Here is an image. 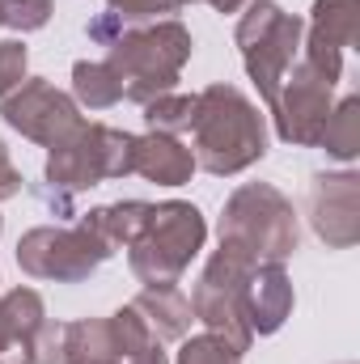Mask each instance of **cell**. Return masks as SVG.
<instances>
[{
  "label": "cell",
  "instance_id": "cell-2",
  "mask_svg": "<svg viewBox=\"0 0 360 364\" xmlns=\"http://www.w3.org/2000/svg\"><path fill=\"white\" fill-rule=\"evenodd\" d=\"M191 51H195L191 30L179 17H166L149 26H123V34L106 47V64L115 68L123 97L144 106L162 93H174Z\"/></svg>",
  "mask_w": 360,
  "mask_h": 364
},
{
  "label": "cell",
  "instance_id": "cell-12",
  "mask_svg": "<svg viewBox=\"0 0 360 364\" xmlns=\"http://www.w3.org/2000/svg\"><path fill=\"white\" fill-rule=\"evenodd\" d=\"M292 279L284 272V263H259L255 272L246 275L242 288V305H246V322L259 335H275L288 318H292Z\"/></svg>",
  "mask_w": 360,
  "mask_h": 364
},
{
  "label": "cell",
  "instance_id": "cell-33",
  "mask_svg": "<svg viewBox=\"0 0 360 364\" xmlns=\"http://www.w3.org/2000/svg\"><path fill=\"white\" fill-rule=\"evenodd\" d=\"M0 26H4V17H0Z\"/></svg>",
  "mask_w": 360,
  "mask_h": 364
},
{
  "label": "cell",
  "instance_id": "cell-29",
  "mask_svg": "<svg viewBox=\"0 0 360 364\" xmlns=\"http://www.w3.org/2000/svg\"><path fill=\"white\" fill-rule=\"evenodd\" d=\"M21 170L9 161V149H4V140H0V203L4 199H13V195H21Z\"/></svg>",
  "mask_w": 360,
  "mask_h": 364
},
{
  "label": "cell",
  "instance_id": "cell-14",
  "mask_svg": "<svg viewBox=\"0 0 360 364\" xmlns=\"http://www.w3.org/2000/svg\"><path fill=\"white\" fill-rule=\"evenodd\" d=\"M149 216H153V203H144V199H119V203L90 208L85 216H77V225L90 233L93 242H102L110 250V259H115L119 250H127L144 233Z\"/></svg>",
  "mask_w": 360,
  "mask_h": 364
},
{
  "label": "cell",
  "instance_id": "cell-21",
  "mask_svg": "<svg viewBox=\"0 0 360 364\" xmlns=\"http://www.w3.org/2000/svg\"><path fill=\"white\" fill-rule=\"evenodd\" d=\"M305 34L331 43V47H352L356 43V0H314Z\"/></svg>",
  "mask_w": 360,
  "mask_h": 364
},
{
  "label": "cell",
  "instance_id": "cell-22",
  "mask_svg": "<svg viewBox=\"0 0 360 364\" xmlns=\"http://www.w3.org/2000/svg\"><path fill=\"white\" fill-rule=\"evenodd\" d=\"M191 110H195V93H162V97L144 102V123H149V132L182 136L191 127Z\"/></svg>",
  "mask_w": 360,
  "mask_h": 364
},
{
  "label": "cell",
  "instance_id": "cell-25",
  "mask_svg": "<svg viewBox=\"0 0 360 364\" xmlns=\"http://www.w3.org/2000/svg\"><path fill=\"white\" fill-rule=\"evenodd\" d=\"M51 13H55L51 0H0V17H4V26L17 30V34L43 30V26L51 21Z\"/></svg>",
  "mask_w": 360,
  "mask_h": 364
},
{
  "label": "cell",
  "instance_id": "cell-1",
  "mask_svg": "<svg viewBox=\"0 0 360 364\" xmlns=\"http://www.w3.org/2000/svg\"><path fill=\"white\" fill-rule=\"evenodd\" d=\"M186 132H191L195 170H208L216 178H233L268 157V123L259 106L238 85H225V81L195 93Z\"/></svg>",
  "mask_w": 360,
  "mask_h": 364
},
{
  "label": "cell",
  "instance_id": "cell-20",
  "mask_svg": "<svg viewBox=\"0 0 360 364\" xmlns=\"http://www.w3.org/2000/svg\"><path fill=\"white\" fill-rule=\"evenodd\" d=\"M318 149H327V157H335V161H356V153H360V97H344L339 106H331Z\"/></svg>",
  "mask_w": 360,
  "mask_h": 364
},
{
  "label": "cell",
  "instance_id": "cell-27",
  "mask_svg": "<svg viewBox=\"0 0 360 364\" xmlns=\"http://www.w3.org/2000/svg\"><path fill=\"white\" fill-rule=\"evenodd\" d=\"M68 322H43L34 335V364H68Z\"/></svg>",
  "mask_w": 360,
  "mask_h": 364
},
{
  "label": "cell",
  "instance_id": "cell-23",
  "mask_svg": "<svg viewBox=\"0 0 360 364\" xmlns=\"http://www.w3.org/2000/svg\"><path fill=\"white\" fill-rule=\"evenodd\" d=\"M174 364H242V352L233 343H225L221 335L203 331V335H186L182 339Z\"/></svg>",
  "mask_w": 360,
  "mask_h": 364
},
{
  "label": "cell",
  "instance_id": "cell-6",
  "mask_svg": "<svg viewBox=\"0 0 360 364\" xmlns=\"http://www.w3.org/2000/svg\"><path fill=\"white\" fill-rule=\"evenodd\" d=\"M136 136L106 127V123H85L81 132H73L64 144L47 149V166L43 178L55 191H90L106 178H127L132 174V157H136Z\"/></svg>",
  "mask_w": 360,
  "mask_h": 364
},
{
  "label": "cell",
  "instance_id": "cell-26",
  "mask_svg": "<svg viewBox=\"0 0 360 364\" xmlns=\"http://www.w3.org/2000/svg\"><path fill=\"white\" fill-rule=\"evenodd\" d=\"M26 68H30L26 43L21 38H4L0 43V97H9V93L26 81Z\"/></svg>",
  "mask_w": 360,
  "mask_h": 364
},
{
  "label": "cell",
  "instance_id": "cell-28",
  "mask_svg": "<svg viewBox=\"0 0 360 364\" xmlns=\"http://www.w3.org/2000/svg\"><path fill=\"white\" fill-rule=\"evenodd\" d=\"M85 34H90L97 47H110V43H115V38L123 34V21H119V17H115L110 9H106V13H97L90 26H85Z\"/></svg>",
  "mask_w": 360,
  "mask_h": 364
},
{
  "label": "cell",
  "instance_id": "cell-8",
  "mask_svg": "<svg viewBox=\"0 0 360 364\" xmlns=\"http://www.w3.org/2000/svg\"><path fill=\"white\" fill-rule=\"evenodd\" d=\"M110 250L93 242L81 225H38L17 242V267L47 284H85Z\"/></svg>",
  "mask_w": 360,
  "mask_h": 364
},
{
  "label": "cell",
  "instance_id": "cell-9",
  "mask_svg": "<svg viewBox=\"0 0 360 364\" xmlns=\"http://www.w3.org/2000/svg\"><path fill=\"white\" fill-rule=\"evenodd\" d=\"M0 114L13 132H21L26 140H34L43 149H55L73 132L85 127V114L73 102V93L55 90L47 77H26L9 97H0Z\"/></svg>",
  "mask_w": 360,
  "mask_h": 364
},
{
  "label": "cell",
  "instance_id": "cell-24",
  "mask_svg": "<svg viewBox=\"0 0 360 364\" xmlns=\"http://www.w3.org/2000/svg\"><path fill=\"white\" fill-rule=\"evenodd\" d=\"M186 0H106V9L123 21V26H149V21H166L170 13H179Z\"/></svg>",
  "mask_w": 360,
  "mask_h": 364
},
{
  "label": "cell",
  "instance_id": "cell-7",
  "mask_svg": "<svg viewBox=\"0 0 360 364\" xmlns=\"http://www.w3.org/2000/svg\"><path fill=\"white\" fill-rule=\"evenodd\" d=\"M259 263L242 259L238 250L229 246H216L212 259L203 263V272L191 288V314L195 322H203L212 335H221L225 343H233L238 352H250L255 343V331L246 322V305H242V288H246V275L255 272Z\"/></svg>",
  "mask_w": 360,
  "mask_h": 364
},
{
  "label": "cell",
  "instance_id": "cell-32",
  "mask_svg": "<svg viewBox=\"0 0 360 364\" xmlns=\"http://www.w3.org/2000/svg\"><path fill=\"white\" fill-rule=\"evenodd\" d=\"M0 233H4V220H0Z\"/></svg>",
  "mask_w": 360,
  "mask_h": 364
},
{
  "label": "cell",
  "instance_id": "cell-10",
  "mask_svg": "<svg viewBox=\"0 0 360 364\" xmlns=\"http://www.w3.org/2000/svg\"><path fill=\"white\" fill-rule=\"evenodd\" d=\"M335 85L327 77H318L309 64H297L284 73L280 93L271 102V119H275V136L284 144H297V149H318L322 140V127H327V114H331V102Z\"/></svg>",
  "mask_w": 360,
  "mask_h": 364
},
{
  "label": "cell",
  "instance_id": "cell-19",
  "mask_svg": "<svg viewBox=\"0 0 360 364\" xmlns=\"http://www.w3.org/2000/svg\"><path fill=\"white\" fill-rule=\"evenodd\" d=\"M0 309H4L9 335L30 352V364H34V335H38L43 322H47V305H43V296H38L34 288L17 284V288H9V292L0 296Z\"/></svg>",
  "mask_w": 360,
  "mask_h": 364
},
{
  "label": "cell",
  "instance_id": "cell-31",
  "mask_svg": "<svg viewBox=\"0 0 360 364\" xmlns=\"http://www.w3.org/2000/svg\"><path fill=\"white\" fill-rule=\"evenodd\" d=\"M186 4H191V0H186ZM203 4H212L216 13H238V9H246L250 0H203Z\"/></svg>",
  "mask_w": 360,
  "mask_h": 364
},
{
  "label": "cell",
  "instance_id": "cell-18",
  "mask_svg": "<svg viewBox=\"0 0 360 364\" xmlns=\"http://www.w3.org/2000/svg\"><path fill=\"white\" fill-rule=\"evenodd\" d=\"M68 364H119V343L110 318H81L68 322Z\"/></svg>",
  "mask_w": 360,
  "mask_h": 364
},
{
  "label": "cell",
  "instance_id": "cell-11",
  "mask_svg": "<svg viewBox=\"0 0 360 364\" xmlns=\"http://www.w3.org/2000/svg\"><path fill=\"white\" fill-rule=\"evenodd\" d=\"M309 220L314 233L331 250H348L360 242V178L352 170L318 174L309 186Z\"/></svg>",
  "mask_w": 360,
  "mask_h": 364
},
{
  "label": "cell",
  "instance_id": "cell-15",
  "mask_svg": "<svg viewBox=\"0 0 360 364\" xmlns=\"http://www.w3.org/2000/svg\"><path fill=\"white\" fill-rule=\"evenodd\" d=\"M127 305L149 322V331H153L162 343H179V339L191 335L195 314H191V301L182 296L179 284H170V288H140L136 301H127Z\"/></svg>",
  "mask_w": 360,
  "mask_h": 364
},
{
  "label": "cell",
  "instance_id": "cell-4",
  "mask_svg": "<svg viewBox=\"0 0 360 364\" xmlns=\"http://www.w3.org/2000/svg\"><path fill=\"white\" fill-rule=\"evenodd\" d=\"M203 242H208V220L195 203L186 199L153 203L144 233L127 246V267L144 288H170L186 275Z\"/></svg>",
  "mask_w": 360,
  "mask_h": 364
},
{
  "label": "cell",
  "instance_id": "cell-13",
  "mask_svg": "<svg viewBox=\"0 0 360 364\" xmlns=\"http://www.w3.org/2000/svg\"><path fill=\"white\" fill-rule=\"evenodd\" d=\"M136 157H132V174L157 182V186H182L195 174V153L182 144L179 136H162V132H144L136 136Z\"/></svg>",
  "mask_w": 360,
  "mask_h": 364
},
{
  "label": "cell",
  "instance_id": "cell-30",
  "mask_svg": "<svg viewBox=\"0 0 360 364\" xmlns=\"http://www.w3.org/2000/svg\"><path fill=\"white\" fill-rule=\"evenodd\" d=\"M0 364H30V352L9 335V322H4V309H0Z\"/></svg>",
  "mask_w": 360,
  "mask_h": 364
},
{
  "label": "cell",
  "instance_id": "cell-17",
  "mask_svg": "<svg viewBox=\"0 0 360 364\" xmlns=\"http://www.w3.org/2000/svg\"><path fill=\"white\" fill-rule=\"evenodd\" d=\"M73 102L81 110H110L123 102V85L106 60H77L73 64Z\"/></svg>",
  "mask_w": 360,
  "mask_h": 364
},
{
  "label": "cell",
  "instance_id": "cell-16",
  "mask_svg": "<svg viewBox=\"0 0 360 364\" xmlns=\"http://www.w3.org/2000/svg\"><path fill=\"white\" fill-rule=\"evenodd\" d=\"M110 331H115V343H119V364H170L166 343L149 331V322L132 305L110 314Z\"/></svg>",
  "mask_w": 360,
  "mask_h": 364
},
{
  "label": "cell",
  "instance_id": "cell-3",
  "mask_svg": "<svg viewBox=\"0 0 360 364\" xmlns=\"http://www.w3.org/2000/svg\"><path fill=\"white\" fill-rule=\"evenodd\" d=\"M221 246L250 263H288L301 246L292 199L271 182H242L221 208Z\"/></svg>",
  "mask_w": 360,
  "mask_h": 364
},
{
  "label": "cell",
  "instance_id": "cell-5",
  "mask_svg": "<svg viewBox=\"0 0 360 364\" xmlns=\"http://www.w3.org/2000/svg\"><path fill=\"white\" fill-rule=\"evenodd\" d=\"M301 38H305V21L297 13H284L275 0H250L246 13L238 17L233 43L242 51V68L255 81V90L271 110L284 73L297 64L301 55Z\"/></svg>",
  "mask_w": 360,
  "mask_h": 364
}]
</instances>
